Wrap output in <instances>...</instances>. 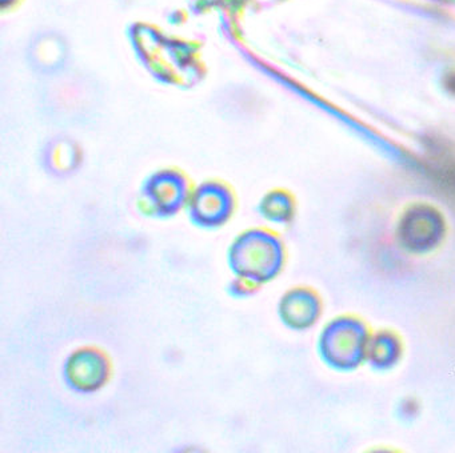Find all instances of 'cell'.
<instances>
[{
    "instance_id": "obj_3",
    "label": "cell",
    "mask_w": 455,
    "mask_h": 453,
    "mask_svg": "<svg viewBox=\"0 0 455 453\" xmlns=\"http://www.w3.org/2000/svg\"><path fill=\"white\" fill-rule=\"evenodd\" d=\"M62 378L65 385L74 393H97L105 388L110 378V362L97 349L79 348L66 356Z\"/></svg>"
},
{
    "instance_id": "obj_11",
    "label": "cell",
    "mask_w": 455,
    "mask_h": 453,
    "mask_svg": "<svg viewBox=\"0 0 455 453\" xmlns=\"http://www.w3.org/2000/svg\"><path fill=\"white\" fill-rule=\"evenodd\" d=\"M419 410L420 408L417 400L412 399V397H406V399H402L398 407H396V416L404 423H410V421L418 417Z\"/></svg>"
},
{
    "instance_id": "obj_2",
    "label": "cell",
    "mask_w": 455,
    "mask_h": 453,
    "mask_svg": "<svg viewBox=\"0 0 455 453\" xmlns=\"http://www.w3.org/2000/svg\"><path fill=\"white\" fill-rule=\"evenodd\" d=\"M228 266L234 276L243 277L257 285L268 284L283 271V247L273 234L252 229L231 242Z\"/></svg>"
},
{
    "instance_id": "obj_7",
    "label": "cell",
    "mask_w": 455,
    "mask_h": 453,
    "mask_svg": "<svg viewBox=\"0 0 455 453\" xmlns=\"http://www.w3.org/2000/svg\"><path fill=\"white\" fill-rule=\"evenodd\" d=\"M142 196L153 215L169 218L185 204L188 188L180 173L161 171L151 175L143 184Z\"/></svg>"
},
{
    "instance_id": "obj_5",
    "label": "cell",
    "mask_w": 455,
    "mask_h": 453,
    "mask_svg": "<svg viewBox=\"0 0 455 453\" xmlns=\"http://www.w3.org/2000/svg\"><path fill=\"white\" fill-rule=\"evenodd\" d=\"M188 207L193 224L202 228H217L233 213L234 200L228 189L220 184L204 183L191 195Z\"/></svg>"
},
{
    "instance_id": "obj_1",
    "label": "cell",
    "mask_w": 455,
    "mask_h": 453,
    "mask_svg": "<svg viewBox=\"0 0 455 453\" xmlns=\"http://www.w3.org/2000/svg\"><path fill=\"white\" fill-rule=\"evenodd\" d=\"M370 335L369 328L358 317H332L319 330L316 354L334 372H354L366 364Z\"/></svg>"
},
{
    "instance_id": "obj_4",
    "label": "cell",
    "mask_w": 455,
    "mask_h": 453,
    "mask_svg": "<svg viewBox=\"0 0 455 453\" xmlns=\"http://www.w3.org/2000/svg\"><path fill=\"white\" fill-rule=\"evenodd\" d=\"M443 237V221L434 208L415 205L399 221V244L412 255H425L438 247Z\"/></svg>"
},
{
    "instance_id": "obj_6",
    "label": "cell",
    "mask_w": 455,
    "mask_h": 453,
    "mask_svg": "<svg viewBox=\"0 0 455 453\" xmlns=\"http://www.w3.org/2000/svg\"><path fill=\"white\" fill-rule=\"evenodd\" d=\"M276 314L279 322L287 330L292 332H307L321 320L322 301L308 288H291L279 298Z\"/></svg>"
},
{
    "instance_id": "obj_8",
    "label": "cell",
    "mask_w": 455,
    "mask_h": 453,
    "mask_svg": "<svg viewBox=\"0 0 455 453\" xmlns=\"http://www.w3.org/2000/svg\"><path fill=\"white\" fill-rule=\"evenodd\" d=\"M403 357V344L398 335L387 330L370 335L366 364L375 372L386 373L398 367Z\"/></svg>"
},
{
    "instance_id": "obj_9",
    "label": "cell",
    "mask_w": 455,
    "mask_h": 453,
    "mask_svg": "<svg viewBox=\"0 0 455 453\" xmlns=\"http://www.w3.org/2000/svg\"><path fill=\"white\" fill-rule=\"evenodd\" d=\"M259 212L263 218L274 223H286L292 215L291 202L286 195L273 192L260 202Z\"/></svg>"
},
{
    "instance_id": "obj_10",
    "label": "cell",
    "mask_w": 455,
    "mask_h": 453,
    "mask_svg": "<svg viewBox=\"0 0 455 453\" xmlns=\"http://www.w3.org/2000/svg\"><path fill=\"white\" fill-rule=\"evenodd\" d=\"M258 287L259 285L254 284V282H249L243 277L235 276L228 282L225 290L231 298L246 300V298H252L257 293Z\"/></svg>"
}]
</instances>
